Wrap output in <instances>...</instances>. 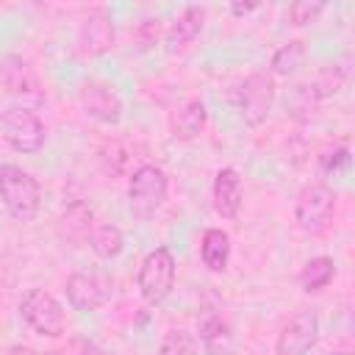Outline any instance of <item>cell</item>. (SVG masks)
Listing matches in <instances>:
<instances>
[{"mask_svg":"<svg viewBox=\"0 0 355 355\" xmlns=\"http://www.w3.org/2000/svg\"><path fill=\"white\" fill-rule=\"evenodd\" d=\"M0 200L17 222H31L39 214L42 191L31 172L14 164H3L0 166Z\"/></svg>","mask_w":355,"mask_h":355,"instance_id":"cell-1","label":"cell"},{"mask_svg":"<svg viewBox=\"0 0 355 355\" xmlns=\"http://www.w3.org/2000/svg\"><path fill=\"white\" fill-rule=\"evenodd\" d=\"M19 316L25 319V324L39 333V336H47V338H58L67 327V319H64V308L61 302L44 291V288H31L22 302H19Z\"/></svg>","mask_w":355,"mask_h":355,"instance_id":"cell-2","label":"cell"},{"mask_svg":"<svg viewBox=\"0 0 355 355\" xmlns=\"http://www.w3.org/2000/svg\"><path fill=\"white\" fill-rule=\"evenodd\" d=\"M139 291L144 297V302L158 305L169 297L172 286H175V258L166 247H155L144 255L141 266H139Z\"/></svg>","mask_w":355,"mask_h":355,"instance_id":"cell-3","label":"cell"},{"mask_svg":"<svg viewBox=\"0 0 355 355\" xmlns=\"http://www.w3.org/2000/svg\"><path fill=\"white\" fill-rule=\"evenodd\" d=\"M333 211H336V194L330 186L324 183H311L305 186L300 194H297V205H294V216H297V225L316 236V233H324L333 222Z\"/></svg>","mask_w":355,"mask_h":355,"instance_id":"cell-4","label":"cell"},{"mask_svg":"<svg viewBox=\"0 0 355 355\" xmlns=\"http://www.w3.org/2000/svg\"><path fill=\"white\" fill-rule=\"evenodd\" d=\"M166 200V175L164 169L144 164L133 172L130 183H128V202L130 211L136 216H150L161 208V202Z\"/></svg>","mask_w":355,"mask_h":355,"instance_id":"cell-5","label":"cell"},{"mask_svg":"<svg viewBox=\"0 0 355 355\" xmlns=\"http://www.w3.org/2000/svg\"><path fill=\"white\" fill-rule=\"evenodd\" d=\"M0 128H3V139L17 153L31 155V153H39L44 144V125L28 108H8L0 119Z\"/></svg>","mask_w":355,"mask_h":355,"instance_id":"cell-6","label":"cell"},{"mask_svg":"<svg viewBox=\"0 0 355 355\" xmlns=\"http://www.w3.org/2000/svg\"><path fill=\"white\" fill-rule=\"evenodd\" d=\"M275 100V80L266 72H250L239 86V111L247 125H261L269 116Z\"/></svg>","mask_w":355,"mask_h":355,"instance_id":"cell-7","label":"cell"},{"mask_svg":"<svg viewBox=\"0 0 355 355\" xmlns=\"http://www.w3.org/2000/svg\"><path fill=\"white\" fill-rule=\"evenodd\" d=\"M114 294V280L100 272H75L67 280V297L75 311H97Z\"/></svg>","mask_w":355,"mask_h":355,"instance_id":"cell-8","label":"cell"},{"mask_svg":"<svg viewBox=\"0 0 355 355\" xmlns=\"http://www.w3.org/2000/svg\"><path fill=\"white\" fill-rule=\"evenodd\" d=\"M316 338H319L316 313L300 311L283 324V330L277 336V355H305L316 344Z\"/></svg>","mask_w":355,"mask_h":355,"instance_id":"cell-9","label":"cell"},{"mask_svg":"<svg viewBox=\"0 0 355 355\" xmlns=\"http://www.w3.org/2000/svg\"><path fill=\"white\" fill-rule=\"evenodd\" d=\"M0 86L6 94L19 97V100H39L42 97L36 72L19 55H3L0 58Z\"/></svg>","mask_w":355,"mask_h":355,"instance_id":"cell-10","label":"cell"},{"mask_svg":"<svg viewBox=\"0 0 355 355\" xmlns=\"http://www.w3.org/2000/svg\"><path fill=\"white\" fill-rule=\"evenodd\" d=\"M80 105H83V111L92 119L105 122V125H114L122 116V100H119V94L108 83H100V80L83 83V89H80Z\"/></svg>","mask_w":355,"mask_h":355,"instance_id":"cell-11","label":"cell"},{"mask_svg":"<svg viewBox=\"0 0 355 355\" xmlns=\"http://www.w3.org/2000/svg\"><path fill=\"white\" fill-rule=\"evenodd\" d=\"M78 44L86 55H103L105 50L114 47V22H111V14L105 8H94L83 19L80 33H78Z\"/></svg>","mask_w":355,"mask_h":355,"instance_id":"cell-12","label":"cell"},{"mask_svg":"<svg viewBox=\"0 0 355 355\" xmlns=\"http://www.w3.org/2000/svg\"><path fill=\"white\" fill-rule=\"evenodd\" d=\"M214 208L222 219H233L241 208V178L233 166H222L214 178Z\"/></svg>","mask_w":355,"mask_h":355,"instance_id":"cell-13","label":"cell"},{"mask_svg":"<svg viewBox=\"0 0 355 355\" xmlns=\"http://www.w3.org/2000/svg\"><path fill=\"white\" fill-rule=\"evenodd\" d=\"M208 122V111L202 105V100H186L172 116H169V130L175 139L180 141H191L205 130Z\"/></svg>","mask_w":355,"mask_h":355,"instance_id":"cell-14","label":"cell"},{"mask_svg":"<svg viewBox=\"0 0 355 355\" xmlns=\"http://www.w3.org/2000/svg\"><path fill=\"white\" fill-rule=\"evenodd\" d=\"M200 341L208 349V355H230L233 352L230 324L216 311H205L200 316Z\"/></svg>","mask_w":355,"mask_h":355,"instance_id":"cell-15","label":"cell"},{"mask_svg":"<svg viewBox=\"0 0 355 355\" xmlns=\"http://www.w3.org/2000/svg\"><path fill=\"white\" fill-rule=\"evenodd\" d=\"M202 19H205V11L200 6H189L178 14V19L166 28L164 33V42H166V50H180L186 47L189 42L197 39V33L202 31Z\"/></svg>","mask_w":355,"mask_h":355,"instance_id":"cell-16","label":"cell"},{"mask_svg":"<svg viewBox=\"0 0 355 355\" xmlns=\"http://www.w3.org/2000/svg\"><path fill=\"white\" fill-rule=\"evenodd\" d=\"M200 258L211 272H222L230 258V236L219 227H208L200 241Z\"/></svg>","mask_w":355,"mask_h":355,"instance_id":"cell-17","label":"cell"},{"mask_svg":"<svg viewBox=\"0 0 355 355\" xmlns=\"http://www.w3.org/2000/svg\"><path fill=\"white\" fill-rule=\"evenodd\" d=\"M319 103H322V97L316 94V89H313L311 80L291 86L288 94H286V111H288L291 119H297V122H308V119H313Z\"/></svg>","mask_w":355,"mask_h":355,"instance_id":"cell-18","label":"cell"},{"mask_svg":"<svg viewBox=\"0 0 355 355\" xmlns=\"http://www.w3.org/2000/svg\"><path fill=\"white\" fill-rule=\"evenodd\" d=\"M92 208L86 205V202H72L64 214H61V236L67 239V241H86L89 239V233H92V227H94V222H92Z\"/></svg>","mask_w":355,"mask_h":355,"instance_id":"cell-19","label":"cell"},{"mask_svg":"<svg viewBox=\"0 0 355 355\" xmlns=\"http://www.w3.org/2000/svg\"><path fill=\"white\" fill-rule=\"evenodd\" d=\"M89 247L94 250L97 258L103 261H111L122 252L125 247V239H122V230L111 222H103V225H94L92 233H89Z\"/></svg>","mask_w":355,"mask_h":355,"instance_id":"cell-20","label":"cell"},{"mask_svg":"<svg viewBox=\"0 0 355 355\" xmlns=\"http://www.w3.org/2000/svg\"><path fill=\"white\" fill-rule=\"evenodd\" d=\"M333 275H336V263H333V258H327V255H316V258H311V261L302 266V272H300V283H302V288L311 294V291L324 288V286L333 280Z\"/></svg>","mask_w":355,"mask_h":355,"instance_id":"cell-21","label":"cell"},{"mask_svg":"<svg viewBox=\"0 0 355 355\" xmlns=\"http://www.w3.org/2000/svg\"><path fill=\"white\" fill-rule=\"evenodd\" d=\"M308 58V50H305V42L294 39V42H286L283 47L275 50L272 55V72L275 75H291L297 72Z\"/></svg>","mask_w":355,"mask_h":355,"instance_id":"cell-22","label":"cell"},{"mask_svg":"<svg viewBox=\"0 0 355 355\" xmlns=\"http://www.w3.org/2000/svg\"><path fill=\"white\" fill-rule=\"evenodd\" d=\"M158 355H197V338L189 330H169L161 341Z\"/></svg>","mask_w":355,"mask_h":355,"instance_id":"cell-23","label":"cell"},{"mask_svg":"<svg viewBox=\"0 0 355 355\" xmlns=\"http://www.w3.org/2000/svg\"><path fill=\"white\" fill-rule=\"evenodd\" d=\"M313 89H316V94L324 100V97H330V94H336L341 86H344V72L338 69V67H324L313 80Z\"/></svg>","mask_w":355,"mask_h":355,"instance_id":"cell-24","label":"cell"},{"mask_svg":"<svg viewBox=\"0 0 355 355\" xmlns=\"http://www.w3.org/2000/svg\"><path fill=\"white\" fill-rule=\"evenodd\" d=\"M319 169L324 172V175H341V172H347L349 169V150L341 144V147H336V150H324L322 155H319Z\"/></svg>","mask_w":355,"mask_h":355,"instance_id":"cell-25","label":"cell"},{"mask_svg":"<svg viewBox=\"0 0 355 355\" xmlns=\"http://www.w3.org/2000/svg\"><path fill=\"white\" fill-rule=\"evenodd\" d=\"M161 36H164L161 19H144V22H139L136 31H133V42H136L139 50H153V47L161 42Z\"/></svg>","mask_w":355,"mask_h":355,"instance_id":"cell-26","label":"cell"},{"mask_svg":"<svg viewBox=\"0 0 355 355\" xmlns=\"http://www.w3.org/2000/svg\"><path fill=\"white\" fill-rule=\"evenodd\" d=\"M324 11V3L322 0H300V3H291L288 6V19H291V25H308V22H313L319 14Z\"/></svg>","mask_w":355,"mask_h":355,"instance_id":"cell-27","label":"cell"},{"mask_svg":"<svg viewBox=\"0 0 355 355\" xmlns=\"http://www.w3.org/2000/svg\"><path fill=\"white\" fill-rule=\"evenodd\" d=\"M78 355H105V349L97 347L94 341H83V344L78 347Z\"/></svg>","mask_w":355,"mask_h":355,"instance_id":"cell-28","label":"cell"},{"mask_svg":"<svg viewBox=\"0 0 355 355\" xmlns=\"http://www.w3.org/2000/svg\"><path fill=\"white\" fill-rule=\"evenodd\" d=\"M255 8H258L255 3H244V6H241V3H233V6H230V11L239 14V17H241V14H250V11H255Z\"/></svg>","mask_w":355,"mask_h":355,"instance_id":"cell-29","label":"cell"},{"mask_svg":"<svg viewBox=\"0 0 355 355\" xmlns=\"http://www.w3.org/2000/svg\"><path fill=\"white\" fill-rule=\"evenodd\" d=\"M8 355H42V352H36V349H31V347H22V344H17V347H11V349H8Z\"/></svg>","mask_w":355,"mask_h":355,"instance_id":"cell-30","label":"cell"},{"mask_svg":"<svg viewBox=\"0 0 355 355\" xmlns=\"http://www.w3.org/2000/svg\"><path fill=\"white\" fill-rule=\"evenodd\" d=\"M330 355H349V352H330Z\"/></svg>","mask_w":355,"mask_h":355,"instance_id":"cell-31","label":"cell"},{"mask_svg":"<svg viewBox=\"0 0 355 355\" xmlns=\"http://www.w3.org/2000/svg\"><path fill=\"white\" fill-rule=\"evenodd\" d=\"M47 355H61V352H47Z\"/></svg>","mask_w":355,"mask_h":355,"instance_id":"cell-32","label":"cell"}]
</instances>
